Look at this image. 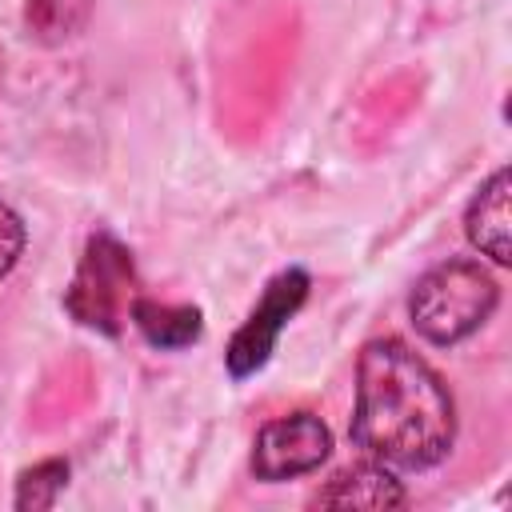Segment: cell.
<instances>
[{
    "label": "cell",
    "mask_w": 512,
    "mask_h": 512,
    "mask_svg": "<svg viewBox=\"0 0 512 512\" xmlns=\"http://www.w3.org/2000/svg\"><path fill=\"white\" fill-rule=\"evenodd\" d=\"M496 300L500 288L480 260H444L416 280L408 316L428 344L448 348L484 328V320L496 312Z\"/></svg>",
    "instance_id": "2"
},
{
    "label": "cell",
    "mask_w": 512,
    "mask_h": 512,
    "mask_svg": "<svg viewBox=\"0 0 512 512\" xmlns=\"http://www.w3.org/2000/svg\"><path fill=\"white\" fill-rule=\"evenodd\" d=\"M332 452V432L320 416L312 412H292V416H280V420H268L260 432H256V444H252V472L256 480L264 484H276V480H292V476H304L312 468H320Z\"/></svg>",
    "instance_id": "5"
},
{
    "label": "cell",
    "mask_w": 512,
    "mask_h": 512,
    "mask_svg": "<svg viewBox=\"0 0 512 512\" xmlns=\"http://www.w3.org/2000/svg\"><path fill=\"white\" fill-rule=\"evenodd\" d=\"M20 252H24V224L8 204H0V276L16 268Z\"/></svg>",
    "instance_id": "11"
},
{
    "label": "cell",
    "mask_w": 512,
    "mask_h": 512,
    "mask_svg": "<svg viewBox=\"0 0 512 512\" xmlns=\"http://www.w3.org/2000/svg\"><path fill=\"white\" fill-rule=\"evenodd\" d=\"M92 4L96 0H24V28L40 44H64L88 24Z\"/></svg>",
    "instance_id": "9"
},
{
    "label": "cell",
    "mask_w": 512,
    "mask_h": 512,
    "mask_svg": "<svg viewBox=\"0 0 512 512\" xmlns=\"http://www.w3.org/2000/svg\"><path fill=\"white\" fill-rule=\"evenodd\" d=\"M136 300V264L132 252L112 232H92L84 244V256L76 264V276L64 292V308L76 324L116 336L128 320V308Z\"/></svg>",
    "instance_id": "3"
},
{
    "label": "cell",
    "mask_w": 512,
    "mask_h": 512,
    "mask_svg": "<svg viewBox=\"0 0 512 512\" xmlns=\"http://www.w3.org/2000/svg\"><path fill=\"white\" fill-rule=\"evenodd\" d=\"M316 508H404L408 504V492L404 484L392 476V468L368 460V464H356V468H344L336 472L316 496H312Z\"/></svg>",
    "instance_id": "6"
},
{
    "label": "cell",
    "mask_w": 512,
    "mask_h": 512,
    "mask_svg": "<svg viewBox=\"0 0 512 512\" xmlns=\"http://www.w3.org/2000/svg\"><path fill=\"white\" fill-rule=\"evenodd\" d=\"M348 432L368 460L420 472L452 452L456 404L424 356L404 340L384 336L364 344L356 360V408Z\"/></svg>",
    "instance_id": "1"
},
{
    "label": "cell",
    "mask_w": 512,
    "mask_h": 512,
    "mask_svg": "<svg viewBox=\"0 0 512 512\" xmlns=\"http://www.w3.org/2000/svg\"><path fill=\"white\" fill-rule=\"evenodd\" d=\"M308 288H312V280H308L304 268H284V272H276V276L268 280L260 304L248 312V320H244V324L236 328V336L228 340L224 364H228V376H232V380H248V376H256V372L268 364V356H272L280 332L288 328V320H292V316L300 312V304L308 300Z\"/></svg>",
    "instance_id": "4"
},
{
    "label": "cell",
    "mask_w": 512,
    "mask_h": 512,
    "mask_svg": "<svg viewBox=\"0 0 512 512\" xmlns=\"http://www.w3.org/2000/svg\"><path fill=\"white\" fill-rule=\"evenodd\" d=\"M0 72H4V68H0Z\"/></svg>",
    "instance_id": "12"
},
{
    "label": "cell",
    "mask_w": 512,
    "mask_h": 512,
    "mask_svg": "<svg viewBox=\"0 0 512 512\" xmlns=\"http://www.w3.org/2000/svg\"><path fill=\"white\" fill-rule=\"evenodd\" d=\"M508 168L492 172L488 184H480V192L472 196L468 212H464V232H468V244L488 256L492 264H508L512 260V224H508Z\"/></svg>",
    "instance_id": "7"
},
{
    "label": "cell",
    "mask_w": 512,
    "mask_h": 512,
    "mask_svg": "<svg viewBox=\"0 0 512 512\" xmlns=\"http://www.w3.org/2000/svg\"><path fill=\"white\" fill-rule=\"evenodd\" d=\"M128 316H132L136 332L160 352H180V348L196 344L204 332V316L196 304H160V300L136 296Z\"/></svg>",
    "instance_id": "8"
},
{
    "label": "cell",
    "mask_w": 512,
    "mask_h": 512,
    "mask_svg": "<svg viewBox=\"0 0 512 512\" xmlns=\"http://www.w3.org/2000/svg\"><path fill=\"white\" fill-rule=\"evenodd\" d=\"M68 484V460H40L20 472L16 480V508L20 512H44L56 504V496Z\"/></svg>",
    "instance_id": "10"
}]
</instances>
